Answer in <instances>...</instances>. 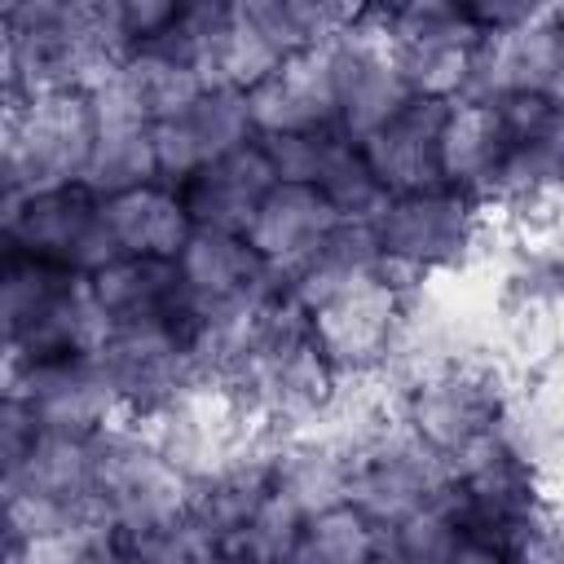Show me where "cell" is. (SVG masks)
I'll return each mask as SVG.
<instances>
[{"mask_svg": "<svg viewBox=\"0 0 564 564\" xmlns=\"http://www.w3.org/2000/svg\"><path fill=\"white\" fill-rule=\"evenodd\" d=\"M35 436H40L35 410L26 405L22 392H9L4 388V401H0V471H13L26 458V449H31Z\"/></svg>", "mask_w": 564, "mask_h": 564, "instance_id": "obj_36", "label": "cell"}, {"mask_svg": "<svg viewBox=\"0 0 564 564\" xmlns=\"http://www.w3.org/2000/svg\"><path fill=\"white\" fill-rule=\"evenodd\" d=\"M454 4H458V0H366V13H370L379 26H392V22L445 13V9H454Z\"/></svg>", "mask_w": 564, "mask_h": 564, "instance_id": "obj_37", "label": "cell"}, {"mask_svg": "<svg viewBox=\"0 0 564 564\" xmlns=\"http://www.w3.org/2000/svg\"><path fill=\"white\" fill-rule=\"evenodd\" d=\"M106 13L115 22V31L128 40V48L163 35L167 26L181 22L185 4L181 0H106Z\"/></svg>", "mask_w": 564, "mask_h": 564, "instance_id": "obj_34", "label": "cell"}, {"mask_svg": "<svg viewBox=\"0 0 564 564\" xmlns=\"http://www.w3.org/2000/svg\"><path fill=\"white\" fill-rule=\"evenodd\" d=\"M4 388L22 392L35 410L40 427L48 432H106L110 423L128 419L123 392L106 352H66L31 366H4Z\"/></svg>", "mask_w": 564, "mask_h": 564, "instance_id": "obj_8", "label": "cell"}, {"mask_svg": "<svg viewBox=\"0 0 564 564\" xmlns=\"http://www.w3.org/2000/svg\"><path fill=\"white\" fill-rule=\"evenodd\" d=\"M304 520H308V516L273 489V494L256 507V516L234 533L229 555H234V560H295Z\"/></svg>", "mask_w": 564, "mask_h": 564, "instance_id": "obj_31", "label": "cell"}, {"mask_svg": "<svg viewBox=\"0 0 564 564\" xmlns=\"http://www.w3.org/2000/svg\"><path fill=\"white\" fill-rule=\"evenodd\" d=\"M256 137L282 132H335L339 128V79L330 40L304 44L269 79L247 88Z\"/></svg>", "mask_w": 564, "mask_h": 564, "instance_id": "obj_12", "label": "cell"}, {"mask_svg": "<svg viewBox=\"0 0 564 564\" xmlns=\"http://www.w3.org/2000/svg\"><path fill=\"white\" fill-rule=\"evenodd\" d=\"M194 476L176 467L137 419H119L101 432L97 454V511L115 524L123 551L132 538L163 529L189 511Z\"/></svg>", "mask_w": 564, "mask_h": 564, "instance_id": "obj_4", "label": "cell"}, {"mask_svg": "<svg viewBox=\"0 0 564 564\" xmlns=\"http://www.w3.org/2000/svg\"><path fill=\"white\" fill-rule=\"evenodd\" d=\"M185 4V13H225L234 0H181Z\"/></svg>", "mask_w": 564, "mask_h": 564, "instance_id": "obj_38", "label": "cell"}, {"mask_svg": "<svg viewBox=\"0 0 564 564\" xmlns=\"http://www.w3.org/2000/svg\"><path fill=\"white\" fill-rule=\"evenodd\" d=\"M93 106L88 88H40L22 101H4L0 176L4 198L84 181L93 159Z\"/></svg>", "mask_w": 564, "mask_h": 564, "instance_id": "obj_3", "label": "cell"}, {"mask_svg": "<svg viewBox=\"0 0 564 564\" xmlns=\"http://www.w3.org/2000/svg\"><path fill=\"white\" fill-rule=\"evenodd\" d=\"M494 432L538 471L546 489H564V379L520 375L502 401Z\"/></svg>", "mask_w": 564, "mask_h": 564, "instance_id": "obj_20", "label": "cell"}, {"mask_svg": "<svg viewBox=\"0 0 564 564\" xmlns=\"http://www.w3.org/2000/svg\"><path fill=\"white\" fill-rule=\"evenodd\" d=\"M502 150H507V132L494 101H476V97L449 101L441 128V176L449 189L489 203V185L502 163Z\"/></svg>", "mask_w": 564, "mask_h": 564, "instance_id": "obj_23", "label": "cell"}, {"mask_svg": "<svg viewBox=\"0 0 564 564\" xmlns=\"http://www.w3.org/2000/svg\"><path fill=\"white\" fill-rule=\"evenodd\" d=\"M282 4L291 9V18L300 22V31L308 35V44L335 40L339 31H348L366 13V0H282Z\"/></svg>", "mask_w": 564, "mask_h": 564, "instance_id": "obj_35", "label": "cell"}, {"mask_svg": "<svg viewBox=\"0 0 564 564\" xmlns=\"http://www.w3.org/2000/svg\"><path fill=\"white\" fill-rule=\"evenodd\" d=\"M256 137L251 123V106H247V88H203V97L154 123V159H159V181L181 185L189 181L198 167H207L212 159L247 145Z\"/></svg>", "mask_w": 564, "mask_h": 564, "instance_id": "obj_14", "label": "cell"}, {"mask_svg": "<svg viewBox=\"0 0 564 564\" xmlns=\"http://www.w3.org/2000/svg\"><path fill=\"white\" fill-rule=\"evenodd\" d=\"M0 317H4V366H31L66 352H97L115 330V322L93 295L88 273L35 260L18 247H4Z\"/></svg>", "mask_w": 564, "mask_h": 564, "instance_id": "obj_1", "label": "cell"}, {"mask_svg": "<svg viewBox=\"0 0 564 564\" xmlns=\"http://www.w3.org/2000/svg\"><path fill=\"white\" fill-rule=\"evenodd\" d=\"M449 101L410 97L383 128L361 137V150L388 194H419L445 185L441 176V128Z\"/></svg>", "mask_w": 564, "mask_h": 564, "instance_id": "obj_17", "label": "cell"}, {"mask_svg": "<svg viewBox=\"0 0 564 564\" xmlns=\"http://www.w3.org/2000/svg\"><path fill=\"white\" fill-rule=\"evenodd\" d=\"M88 106H93V159L84 172V185L97 198L137 189L159 181V159H154V119L145 110V101L137 97V88L119 70H110L106 79H97L88 88Z\"/></svg>", "mask_w": 564, "mask_h": 564, "instance_id": "obj_10", "label": "cell"}, {"mask_svg": "<svg viewBox=\"0 0 564 564\" xmlns=\"http://www.w3.org/2000/svg\"><path fill=\"white\" fill-rule=\"evenodd\" d=\"M62 4H70V9H79V13H97V9H106V0H62Z\"/></svg>", "mask_w": 564, "mask_h": 564, "instance_id": "obj_39", "label": "cell"}, {"mask_svg": "<svg viewBox=\"0 0 564 564\" xmlns=\"http://www.w3.org/2000/svg\"><path fill=\"white\" fill-rule=\"evenodd\" d=\"M445 489H449V458L441 449H432L397 410L370 436V445L352 458L348 498L366 516H375L383 529L405 520L410 511L436 502Z\"/></svg>", "mask_w": 564, "mask_h": 564, "instance_id": "obj_7", "label": "cell"}, {"mask_svg": "<svg viewBox=\"0 0 564 564\" xmlns=\"http://www.w3.org/2000/svg\"><path fill=\"white\" fill-rule=\"evenodd\" d=\"M401 304H405V295L375 273L313 313L317 339H322L330 366L339 370V379H379Z\"/></svg>", "mask_w": 564, "mask_h": 564, "instance_id": "obj_15", "label": "cell"}, {"mask_svg": "<svg viewBox=\"0 0 564 564\" xmlns=\"http://www.w3.org/2000/svg\"><path fill=\"white\" fill-rule=\"evenodd\" d=\"M397 53V66L410 84L414 97H436V101H458L467 93V75H471V53L485 40L463 9H445V13H427V18H410V22H392L383 26Z\"/></svg>", "mask_w": 564, "mask_h": 564, "instance_id": "obj_16", "label": "cell"}, {"mask_svg": "<svg viewBox=\"0 0 564 564\" xmlns=\"http://www.w3.org/2000/svg\"><path fill=\"white\" fill-rule=\"evenodd\" d=\"M516 379H520V370L502 352L463 357V361L419 379L414 388H405L397 397V414L432 449H441L449 458L454 449L494 432V423L502 414V401H507Z\"/></svg>", "mask_w": 564, "mask_h": 564, "instance_id": "obj_6", "label": "cell"}, {"mask_svg": "<svg viewBox=\"0 0 564 564\" xmlns=\"http://www.w3.org/2000/svg\"><path fill=\"white\" fill-rule=\"evenodd\" d=\"M551 18H555V26H560V40H564V0H551Z\"/></svg>", "mask_w": 564, "mask_h": 564, "instance_id": "obj_40", "label": "cell"}, {"mask_svg": "<svg viewBox=\"0 0 564 564\" xmlns=\"http://www.w3.org/2000/svg\"><path fill=\"white\" fill-rule=\"evenodd\" d=\"M344 216L330 207V198L308 181H273L264 203L256 207L247 225V242L286 278L326 242V234Z\"/></svg>", "mask_w": 564, "mask_h": 564, "instance_id": "obj_19", "label": "cell"}, {"mask_svg": "<svg viewBox=\"0 0 564 564\" xmlns=\"http://www.w3.org/2000/svg\"><path fill=\"white\" fill-rule=\"evenodd\" d=\"M313 185L330 198V207H335L344 220H375V216L388 207V198H392V194L383 189V181L375 176V167H370L361 141H352V137H344V132L330 137Z\"/></svg>", "mask_w": 564, "mask_h": 564, "instance_id": "obj_30", "label": "cell"}, {"mask_svg": "<svg viewBox=\"0 0 564 564\" xmlns=\"http://www.w3.org/2000/svg\"><path fill=\"white\" fill-rule=\"evenodd\" d=\"M511 93H551L564 101V40L551 9L516 31L485 35L471 53V75L463 97L498 101Z\"/></svg>", "mask_w": 564, "mask_h": 564, "instance_id": "obj_13", "label": "cell"}, {"mask_svg": "<svg viewBox=\"0 0 564 564\" xmlns=\"http://www.w3.org/2000/svg\"><path fill=\"white\" fill-rule=\"evenodd\" d=\"M0 247H18L35 260L75 269V273H97L123 256L106 203L84 185H53V189H31L18 198L0 203Z\"/></svg>", "mask_w": 564, "mask_h": 564, "instance_id": "obj_5", "label": "cell"}, {"mask_svg": "<svg viewBox=\"0 0 564 564\" xmlns=\"http://www.w3.org/2000/svg\"><path fill=\"white\" fill-rule=\"evenodd\" d=\"M335 48V79H339V132L361 141L375 128H383L414 93L397 66L388 31L361 13L348 31L330 40Z\"/></svg>", "mask_w": 564, "mask_h": 564, "instance_id": "obj_11", "label": "cell"}, {"mask_svg": "<svg viewBox=\"0 0 564 564\" xmlns=\"http://www.w3.org/2000/svg\"><path fill=\"white\" fill-rule=\"evenodd\" d=\"M379 260H383V247H379L375 220H339L326 234V242L286 278V291L308 313H317L330 300H339L344 291H352L357 282L375 278Z\"/></svg>", "mask_w": 564, "mask_h": 564, "instance_id": "obj_25", "label": "cell"}, {"mask_svg": "<svg viewBox=\"0 0 564 564\" xmlns=\"http://www.w3.org/2000/svg\"><path fill=\"white\" fill-rule=\"evenodd\" d=\"M335 132H282V137H260V141L269 150V163H273L278 181H308L313 185L317 167H322V154H326Z\"/></svg>", "mask_w": 564, "mask_h": 564, "instance_id": "obj_33", "label": "cell"}, {"mask_svg": "<svg viewBox=\"0 0 564 564\" xmlns=\"http://www.w3.org/2000/svg\"><path fill=\"white\" fill-rule=\"evenodd\" d=\"M106 203V220L123 247V256H167L176 260L189 242V234L198 229L181 189L167 181H150L123 194L101 198Z\"/></svg>", "mask_w": 564, "mask_h": 564, "instance_id": "obj_24", "label": "cell"}, {"mask_svg": "<svg viewBox=\"0 0 564 564\" xmlns=\"http://www.w3.org/2000/svg\"><path fill=\"white\" fill-rule=\"evenodd\" d=\"M97 454H101V432L84 436V432L40 427L26 458L13 471H0V489H26V494L101 516L97 511Z\"/></svg>", "mask_w": 564, "mask_h": 564, "instance_id": "obj_22", "label": "cell"}, {"mask_svg": "<svg viewBox=\"0 0 564 564\" xmlns=\"http://www.w3.org/2000/svg\"><path fill=\"white\" fill-rule=\"evenodd\" d=\"M295 560H304V564H366V560H383V524L375 516H366L348 498V502L326 507V511L304 520Z\"/></svg>", "mask_w": 564, "mask_h": 564, "instance_id": "obj_29", "label": "cell"}, {"mask_svg": "<svg viewBox=\"0 0 564 564\" xmlns=\"http://www.w3.org/2000/svg\"><path fill=\"white\" fill-rule=\"evenodd\" d=\"M123 75H128V84L137 88V97L145 101V110H150L154 123H159V119H172V115H181V110H189V106L203 97V88H207L203 75L194 70V62H189L176 44H167L163 35H154V40L128 48Z\"/></svg>", "mask_w": 564, "mask_h": 564, "instance_id": "obj_27", "label": "cell"}, {"mask_svg": "<svg viewBox=\"0 0 564 564\" xmlns=\"http://www.w3.org/2000/svg\"><path fill=\"white\" fill-rule=\"evenodd\" d=\"M93 295L115 326L132 322H194V300L185 291L181 264L167 256H119L97 269Z\"/></svg>", "mask_w": 564, "mask_h": 564, "instance_id": "obj_21", "label": "cell"}, {"mask_svg": "<svg viewBox=\"0 0 564 564\" xmlns=\"http://www.w3.org/2000/svg\"><path fill=\"white\" fill-rule=\"evenodd\" d=\"M278 172L269 163V150L260 137H251L247 145L212 159L207 167H198L189 181H181V198L194 216V225H212V229H234L247 234L256 207L264 203V194L273 189Z\"/></svg>", "mask_w": 564, "mask_h": 564, "instance_id": "obj_18", "label": "cell"}, {"mask_svg": "<svg viewBox=\"0 0 564 564\" xmlns=\"http://www.w3.org/2000/svg\"><path fill=\"white\" fill-rule=\"evenodd\" d=\"M185 291L198 317H256L269 300L286 291V273L273 269L247 234L198 225L176 256Z\"/></svg>", "mask_w": 564, "mask_h": 564, "instance_id": "obj_9", "label": "cell"}, {"mask_svg": "<svg viewBox=\"0 0 564 564\" xmlns=\"http://www.w3.org/2000/svg\"><path fill=\"white\" fill-rule=\"evenodd\" d=\"M352 485V454L313 436V432H278L273 449V489L295 502L304 516L348 502Z\"/></svg>", "mask_w": 564, "mask_h": 564, "instance_id": "obj_26", "label": "cell"}, {"mask_svg": "<svg viewBox=\"0 0 564 564\" xmlns=\"http://www.w3.org/2000/svg\"><path fill=\"white\" fill-rule=\"evenodd\" d=\"M383 560H405V564H463V560H485L480 546L467 538L458 516L449 511L445 494L405 520L383 529Z\"/></svg>", "mask_w": 564, "mask_h": 564, "instance_id": "obj_28", "label": "cell"}, {"mask_svg": "<svg viewBox=\"0 0 564 564\" xmlns=\"http://www.w3.org/2000/svg\"><path fill=\"white\" fill-rule=\"evenodd\" d=\"M229 18H238L256 40H264L282 57H291V53H300L308 44V35L300 31V22L291 18V9L282 0H234Z\"/></svg>", "mask_w": 564, "mask_h": 564, "instance_id": "obj_32", "label": "cell"}, {"mask_svg": "<svg viewBox=\"0 0 564 564\" xmlns=\"http://www.w3.org/2000/svg\"><path fill=\"white\" fill-rule=\"evenodd\" d=\"M498 225L502 220L485 203L449 185L419 189V194H392L388 207L375 216L383 256L419 269L432 282L471 273L476 264L494 260Z\"/></svg>", "mask_w": 564, "mask_h": 564, "instance_id": "obj_2", "label": "cell"}]
</instances>
